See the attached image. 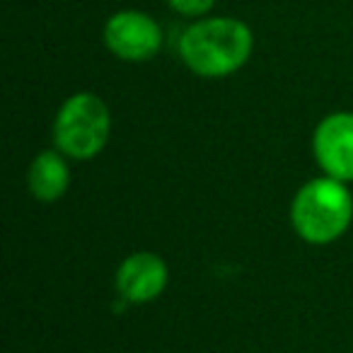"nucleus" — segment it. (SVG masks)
Segmentation results:
<instances>
[{"label":"nucleus","mask_w":353,"mask_h":353,"mask_svg":"<svg viewBox=\"0 0 353 353\" xmlns=\"http://www.w3.org/2000/svg\"><path fill=\"white\" fill-rule=\"evenodd\" d=\"M170 8H174L179 15H187V17H196V15H203L213 8L216 0H167Z\"/></svg>","instance_id":"nucleus-8"},{"label":"nucleus","mask_w":353,"mask_h":353,"mask_svg":"<svg viewBox=\"0 0 353 353\" xmlns=\"http://www.w3.org/2000/svg\"><path fill=\"white\" fill-rule=\"evenodd\" d=\"M109 131H112L109 109L92 92H80L65 99L54 126L59 150L75 160H90L97 155L107 145Z\"/></svg>","instance_id":"nucleus-3"},{"label":"nucleus","mask_w":353,"mask_h":353,"mask_svg":"<svg viewBox=\"0 0 353 353\" xmlns=\"http://www.w3.org/2000/svg\"><path fill=\"white\" fill-rule=\"evenodd\" d=\"M167 264L152 252L126 256L117 271V288L126 303H150L165 290Z\"/></svg>","instance_id":"nucleus-6"},{"label":"nucleus","mask_w":353,"mask_h":353,"mask_svg":"<svg viewBox=\"0 0 353 353\" xmlns=\"http://www.w3.org/2000/svg\"><path fill=\"white\" fill-rule=\"evenodd\" d=\"M104 41L109 51L123 61H148L160 51L162 30L150 15L138 10H123L109 17L104 27Z\"/></svg>","instance_id":"nucleus-4"},{"label":"nucleus","mask_w":353,"mask_h":353,"mask_svg":"<svg viewBox=\"0 0 353 353\" xmlns=\"http://www.w3.org/2000/svg\"><path fill=\"white\" fill-rule=\"evenodd\" d=\"M314 157L319 167L339 182L353 179V114L339 112L322 119L314 131Z\"/></svg>","instance_id":"nucleus-5"},{"label":"nucleus","mask_w":353,"mask_h":353,"mask_svg":"<svg viewBox=\"0 0 353 353\" xmlns=\"http://www.w3.org/2000/svg\"><path fill=\"white\" fill-rule=\"evenodd\" d=\"M353 218V199L343 182L322 176L305 184L290 208L293 228L310 245H329L346 232Z\"/></svg>","instance_id":"nucleus-2"},{"label":"nucleus","mask_w":353,"mask_h":353,"mask_svg":"<svg viewBox=\"0 0 353 353\" xmlns=\"http://www.w3.org/2000/svg\"><path fill=\"white\" fill-rule=\"evenodd\" d=\"M254 37L245 22L235 17L199 20L179 39L184 63L203 78H225L240 70L252 56Z\"/></svg>","instance_id":"nucleus-1"},{"label":"nucleus","mask_w":353,"mask_h":353,"mask_svg":"<svg viewBox=\"0 0 353 353\" xmlns=\"http://www.w3.org/2000/svg\"><path fill=\"white\" fill-rule=\"evenodd\" d=\"M70 172L65 160L54 150H46L34 157L30 167V189L39 201L51 203L61 199L68 189Z\"/></svg>","instance_id":"nucleus-7"}]
</instances>
